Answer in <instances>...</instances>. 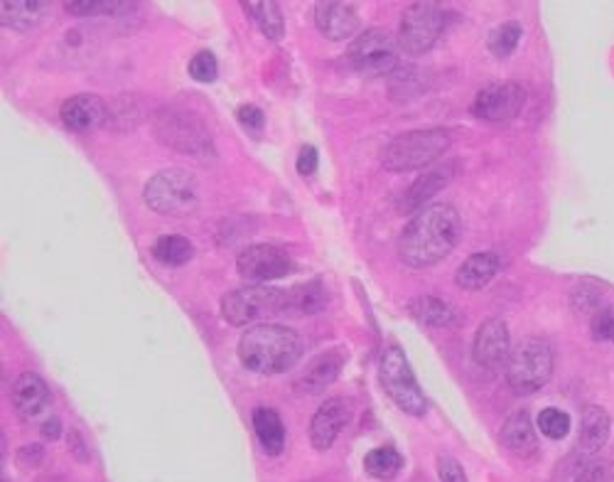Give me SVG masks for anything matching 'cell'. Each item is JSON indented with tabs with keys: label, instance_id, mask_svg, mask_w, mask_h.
<instances>
[{
	"label": "cell",
	"instance_id": "21",
	"mask_svg": "<svg viewBox=\"0 0 614 482\" xmlns=\"http://www.w3.org/2000/svg\"><path fill=\"white\" fill-rule=\"evenodd\" d=\"M455 176V162H445L443 168H433L428 172L415 180L409 192L403 194L401 200V212H413V210H423L425 202H428L435 192H440L447 182L453 180Z\"/></svg>",
	"mask_w": 614,
	"mask_h": 482
},
{
	"label": "cell",
	"instance_id": "20",
	"mask_svg": "<svg viewBox=\"0 0 614 482\" xmlns=\"http://www.w3.org/2000/svg\"><path fill=\"white\" fill-rule=\"evenodd\" d=\"M612 422L610 414L602 406H588L582 412V424H580V456L582 458H595L605 444L610 440Z\"/></svg>",
	"mask_w": 614,
	"mask_h": 482
},
{
	"label": "cell",
	"instance_id": "27",
	"mask_svg": "<svg viewBox=\"0 0 614 482\" xmlns=\"http://www.w3.org/2000/svg\"><path fill=\"white\" fill-rule=\"evenodd\" d=\"M364 470L373 478V480H381V482H391L401 475L403 470V456L399 450L391 448V446H381V448H373L364 458Z\"/></svg>",
	"mask_w": 614,
	"mask_h": 482
},
{
	"label": "cell",
	"instance_id": "19",
	"mask_svg": "<svg viewBox=\"0 0 614 482\" xmlns=\"http://www.w3.org/2000/svg\"><path fill=\"white\" fill-rule=\"evenodd\" d=\"M342 365H345V352L342 350H330L325 355L315 357V360L308 365L303 377L298 379V389L305 394L325 392V389L339 377Z\"/></svg>",
	"mask_w": 614,
	"mask_h": 482
},
{
	"label": "cell",
	"instance_id": "7",
	"mask_svg": "<svg viewBox=\"0 0 614 482\" xmlns=\"http://www.w3.org/2000/svg\"><path fill=\"white\" fill-rule=\"evenodd\" d=\"M286 311V291L273 289L266 283L242 285L222 299V315L228 325L246 327L264 317Z\"/></svg>",
	"mask_w": 614,
	"mask_h": 482
},
{
	"label": "cell",
	"instance_id": "26",
	"mask_svg": "<svg viewBox=\"0 0 614 482\" xmlns=\"http://www.w3.org/2000/svg\"><path fill=\"white\" fill-rule=\"evenodd\" d=\"M409 313L413 321H418L421 325H428V327H447L457 321L455 307L450 303L435 299V295H423V299L411 301Z\"/></svg>",
	"mask_w": 614,
	"mask_h": 482
},
{
	"label": "cell",
	"instance_id": "35",
	"mask_svg": "<svg viewBox=\"0 0 614 482\" xmlns=\"http://www.w3.org/2000/svg\"><path fill=\"white\" fill-rule=\"evenodd\" d=\"M236 119L238 123H242L244 128L248 131H261L266 126V116H264V111L254 107V104H244V107H238L236 111Z\"/></svg>",
	"mask_w": 614,
	"mask_h": 482
},
{
	"label": "cell",
	"instance_id": "36",
	"mask_svg": "<svg viewBox=\"0 0 614 482\" xmlns=\"http://www.w3.org/2000/svg\"><path fill=\"white\" fill-rule=\"evenodd\" d=\"M438 478H440V482H467L462 466L457 463L453 456L438 458Z\"/></svg>",
	"mask_w": 614,
	"mask_h": 482
},
{
	"label": "cell",
	"instance_id": "38",
	"mask_svg": "<svg viewBox=\"0 0 614 482\" xmlns=\"http://www.w3.org/2000/svg\"><path fill=\"white\" fill-rule=\"evenodd\" d=\"M572 482H607V473H605V468H602L600 463H595V460H590V463H585L580 468V473L576 475V480Z\"/></svg>",
	"mask_w": 614,
	"mask_h": 482
},
{
	"label": "cell",
	"instance_id": "34",
	"mask_svg": "<svg viewBox=\"0 0 614 482\" xmlns=\"http://www.w3.org/2000/svg\"><path fill=\"white\" fill-rule=\"evenodd\" d=\"M590 335L595 343H614V313L610 307H600V311L592 315Z\"/></svg>",
	"mask_w": 614,
	"mask_h": 482
},
{
	"label": "cell",
	"instance_id": "12",
	"mask_svg": "<svg viewBox=\"0 0 614 482\" xmlns=\"http://www.w3.org/2000/svg\"><path fill=\"white\" fill-rule=\"evenodd\" d=\"M526 107V89L516 81H496L477 91L472 101V114L484 121L502 123L522 114Z\"/></svg>",
	"mask_w": 614,
	"mask_h": 482
},
{
	"label": "cell",
	"instance_id": "14",
	"mask_svg": "<svg viewBox=\"0 0 614 482\" xmlns=\"http://www.w3.org/2000/svg\"><path fill=\"white\" fill-rule=\"evenodd\" d=\"M475 362L484 369H502L509 362L512 355V335L502 317H489L482 323L480 330L475 335V347H472Z\"/></svg>",
	"mask_w": 614,
	"mask_h": 482
},
{
	"label": "cell",
	"instance_id": "31",
	"mask_svg": "<svg viewBox=\"0 0 614 482\" xmlns=\"http://www.w3.org/2000/svg\"><path fill=\"white\" fill-rule=\"evenodd\" d=\"M65 8L71 15H113L126 13L133 5L116 3V0H71V3H65Z\"/></svg>",
	"mask_w": 614,
	"mask_h": 482
},
{
	"label": "cell",
	"instance_id": "16",
	"mask_svg": "<svg viewBox=\"0 0 614 482\" xmlns=\"http://www.w3.org/2000/svg\"><path fill=\"white\" fill-rule=\"evenodd\" d=\"M315 23L320 33L327 40L342 43V40L357 35L359 15L349 3H335V0H330V3H317Z\"/></svg>",
	"mask_w": 614,
	"mask_h": 482
},
{
	"label": "cell",
	"instance_id": "24",
	"mask_svg": "<svg viewBox=\"0 0 614 482\" xmlns=\"http://www.w3.org/2000/svg\"><path fill=\"white\" fill-rule=\"evenodd\" d=\"M254 430L261 448L268 456H280L286 448V426L280 422L276 408L258 406L254 408Z\"/></svg>",
	"mask_w": 614,
	"mask_h": 482
},
{
	"label": "cell",
	"instance_id": "17",
	"mask_svg": "<svg viewBox=\"0 0 614 482\" xmlns=\"http://www.w3.org/2000/svg\"><path fill=\"white\" fill-rule=\"evenodd\" d=\"M107 111V104H103V99H99L97 94H77L62 104L59 116L69 131L81 133L97 128L99 123H103Z\"/></svg>",
	"mask_w": 614,
	"mask_h": 482
},
{
	"label": "cell",
	"instance_id": "30",
	"mask_svg": "<svg viewBox=\"0 0 614 482\" xmlns=\"http://www.w3.org/2000/svg\"><path fill=\"white\" fill-rule=\"evenodd\" d=\"M522 35H524L522 23H514L512 20V23L496 25L492 33H489L487 45H489V49H492L494 57H509L516 49Z\"/></svg>",
	"mask_w": 614,
	"mask_h": 482
},
{
	"label": "cell",
	"instance_id": "25",
	"mask_svg": "<svg viewBox=\"0 0 614 482\" xmlns=\"http://www.w3.org/2000/svg\"><path fill=\"white\" fill-rule=\"evenodd\" d=\"M327 305V291L320 281H310L295 289L286 291V311L283 313H295V315H312L320 313Z\"/></svg>",
	"mask_w": 614,
	"mask_h": 482
},
{
	"label": "cell",
	"instance_id": "22",
	"mask_svg": "<svg viewBox=\"0 0 614 482\" xmlns=\"http://www.w3.org/2000/svg\"><path fill=\"white\" fill-rule=\"evenodd\" d=\"M502 269V259L492 251H480L472 254L470 259H465V264L455 273V283L465 291H482L484 285Z\"/></svg>",
	"mask_w": 614,
	"mask_h": 482
},
{
	"label": "cell",
	"instance_id": "13",
	"mask_svg": "<svg viewBox=\"0 0 614 482\" xmlns=\"http://www.w3.org/2000/svg\"><path fill=\"white\" fill-rule=\"evenodd\" d=\"M354 416V406L345 396H332L322 404L310 422V444L315 450H330L335 438L345 430Z\"/></svg>",
	"mask_w": 614,
	"mask_h": 482
},
{
	"label": "cell",
	"instance_id": "8",
	"mask_svg": "<svg viewBox=\"0 0 614 482\" xmlns=\"http://www.w3.org/2000/svg\"><path fill=\"white\" fill-rule=\"evenodd\" d=\"M401 45L387 33V30L371 27L349 45L351 67L364 77H383L399 69Z\"/></svg>",
	"mask_w": 614,
	"mask_h": 482
},
{
	"label": "cell",
	"instance_id": "9",
	"mask_svg": "<svg viewBox=\"0 0 614 482\" xmlns=\"http://www.w3.org/2000/svg\"><path fill=\"white\" fill-rule=\"evenodd\" d=\"M443 30L445 13L438 3H413L401 15L399 45L405 55H423L438 43Z\"/></svg>",
	"mask_w": 614,
	"mask_h": 482
},
{
	"label": "cell",
	"instance_id": "32",
	"mask_svg": "<svg viewBox=\"0 0 614 482\" xmlns=\"http://www.w3.org/2000/svg\"><path fill=\"white\" fill-rule=\"evenodd\" d=\"M538 428L540 434L550 440H560L568 436L570 430V416L566 412H560V408H544V412L538 414Z\"/></svg>",
	"mask_w": 614,
	"mask_h": 482
},
{
	"label": "cell",
	"instance_id": "39",
	"mask_svg": "<svg viewBox=\"0 0 614 482\" xmlns=\"http://www.w3.org/2000/svg\"><path fill=\"white\" fill-rule=\"evenodd\" d=\"M18 463L23 466V468H37L40 463H43V448H40V446H25V448H20Z\"/></svg>",
	"mask_w": 614,
	"mask_h": 482
},
{
	"label": "cell",
	"instance_id": "11",
	"mask_svg": "<svg viewBox=\"0 0 614 482\" xmlns=\"http://www.w3.org/2000/svg\"><path fill=\"white\" fill-rule=\"evenodd\" d=\"M238 276L252 283H266L286 279L288 273L295 271V261L290 254L273 244H254L238 254L236 261Z\"/></svg>",
	"mask_w": 614,
	"mask_h": 482
},
{
	"label": "cell",
	"instance_id": "5",
	"mask_svg": "<svg viewBox=\"0 0 614 482\" xmlns=\"http://www.w3.org/2000/svg\"><path fill=\"white\" fill-rule=\"evenodd\" d=\"M143 200L153 212L165 214V217H187L200 204V188L192 172L180 168H168L155 172L145 182Z\"/></svg>",
	"mask_w": 614,
	"mask_h": 482
},
{
	"label": "cell",
	"instance_id": "18",
	"mask_svg": "<svg viewBox=\"0 0 614 482\" xmlns=\"http://www.w3.org/2000/svg\"><path fill=\"white\" fill-rule=\"evenodd\" d=\"M502 444L506 450H512L518 458H534L538 453V438L536 428L531 424L528 412H514L506 416L502 426Z\"/></svg>",
	"mask_w": 614,
	"mask_h": 482
},
{
	"label": "cell",
	"instance_id": "4",
	"mask_svg": "<svg viewBox=\"0 0 614 482\" xmlns=\"http://www.w3.org/2000/svg\"><path fill=\"white\" fill-rule=\"evenodd\" d=\"M506 382L516 396L540 392L554 374V350L540 337H526L518 343L506 362Z\"/></svg>",
	"mask_w": 614,
	"mask_h": 482
},
{
	"label": "cell",
	"instance_id": "29",
	"mask_svg": "<svg viewBox=\"0 0 614 482\" xmlns=\"http://www.w3.org/2000/svg\"><path fill=\"white\" fill-rule=\"evenodd\" d=\"M153 256L163 266H185L194 256V246L180 234H165V237L153 244Z\"/></svg>",
	"mask_w": 614,
	"mask_h": 482
},
{
	"label": "cell",
	"instance_id": "10",
	"mask_svg": "<svg viewBox=\"0 0 614 482\" xmlns=\"http://www.w3.org/2000/svg\"><path fill=\"white\" fill-rule=\"evenodd\" d=\"M155 136L180 153H202L212 146L206 123L190 111L185 114L177 109H160L155 116Z\"/></svg>",
	"mask_w": 614,
	"mask_h": 482
},
{
	"label": "cell",
	"instance_id": "6",
	"mask_svg": "<svg viewBox=\"0 0 614 482\" xmlns=\"http://www.w3.org/2000/svg\"><path fill=\"white\" fill-rule=\"evenodd\" d=\"M379 382L383 392L391 396V402L401 408V412L411 416H425L428 412V399H425L423 389L415 382V374L405 360L401 347H387L379 362Z\"/></svg>",
	"mask_w": 614,
	"mask_h": 482
},
{
	"label": "cell",
	"instance_id": "15",
	"mask_svg": "<svg viewBox=\"0 0 614 482\" xmlns=\"http://www.w3.org/2000/svg\"><path fill=\"white\" fill-rule=\"evenodd\" d=\"M10 402H13L15 414L30 424L47 416L52 394L43 377H37L35 372H23L13 382V389H10Z\"/></svg>",
	"mask_w": 614,
	"mask_h": 482
},
{
	"label": "cell",
	"instance_id": "3",
	"mask_svg": "<svg viewBox=\"0 0 614 482\" xmlns=\"http://www.w3.org/2000/svg\"><path fill=\"white\" fill-rule=\"evenodd\" d=\"M450 148V136L443 128L411 131L403 136H395L381 153L383 168L391 172L423 170L443 158V153Z\"/></svg>",
	"mask_w": 614,
	"mask_h": 482
},
{
	"label": "cell",
	"instance_id": "2",
	"mask_svg": "<svg viewBox=\"0 0 614 482\" xmlns=\"http://www.w3.org/2000/svg\"><path fill=\"white\" fill-rule=\"evenodd\" d=\"M303 337L286 325L261 323L238 340V360L254 374H283L303 357Z\"/></svg>",
	"mask_w": 614,
	"mask_h": 482
},
{
	"label": "cell",
	"instance_id": "33",
	"mask_svg": "<svg viewBox=\"0 0 614 482\" xmlns=\"http://www.w3.org/2000/svg\"><path fill=\"white\" fill-rule=\"evenodd\" d=\"M187 71H190V77L194 81L212 85L216 75H220V65H216V57L210 53V49H202V53H197L190 59V67H187Z\"/></svg>",
	"mask_w": 614,
	"mask_h": 482
},
{
	"label": "cell",
	"instance_id": "23",
	"mask_svg": "<svg viewBox=\"0 0 614 482\" xmlns=\"http://www.w3.org/2000/svg\"><path fill=\"white\" fill-rule=\"evenodd\" d=\"M49 15V5L40 3V0H5L0 5V20L3 25L15 30V33H30L45 23Z\"/></svg>",
	"mask_w": 614,
	"mask_h": 482
},
{
	"label": "cell",
	"instance_id": "37",
	"mask_svg": "<svg viewBox=\"0 0 614 482\" xmlns=\"http://www.w3.org/2000/svg\"><path fill=\"white\" fill-rule=\"evenodd\" d=\"M320 166V156H317V148L315 146H303L298 153V172L303 178L315 176V170Z\"/></svg>",
	"mask_w": 614,
	"mask_h": 482
},
{
	"label": "cell",
	"instance_id": "28",
	"mask_svg": "<svg viewBox=\"0 0 614 482\" xmlns=\"http://www.w3.org/2000/svg\"><path fill=\"white\" fill-rule=\"evenodd\" d=\"M248 15L256 20V25L261 27V33L270 40H280L286 35V20L280 13L278 3L273 0H256V3H242Z\"/></svg>",
	"mask_w": 614,
	"mask_h": 482
},
{
	"label": "cell",
	"instance_id": "40",
	"mask_svg": "<svg viewBox=\"0 0 614 482\" xmlns=\"http://www.w3.org/2000/svg\"><path fill=\"white\" fill-rule=\"evenodd\" d=\"M59 434H62V424L57 422V418H47V422L43 424V438L57 440Z\"/></svg>",
	"mask_w": 614,
	"mask_h": 482
},
{
	"label": "cell",
	"instance_id": "1",
	"mask_svg": "<svg viewBox=\"0 0 614 482\" xmlns=\"http://www.w3.org/2000/svg\"><path fill=\"white\" fill-rule=\"evenodd\" d=\"M460 234L462 220L455 208L445 202L425 204L401 232L399 259L411 269H428L453 254Z\"/></svg>",
	"mask_w": 614,
	"mask_h": 482
}]
</instances>
